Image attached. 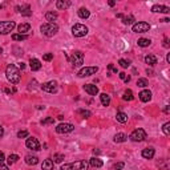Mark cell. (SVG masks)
Listing matches in <instances>:
<instances>
[{
	"instance_id": "obj_1",
	"label": "cell",
	"mask_w": 170,
	"mask_h": 170,
	"mask_svg": "<svg viewBox=\"0 0 170 170\" xmlns=\"http://www.w3.org/2000/svg\"><path fill=\"white\" fill-rule=\"evenodd\" d=\"M5 76L11 84H18L20 81V72L15 65H8L5 68Z\"/></svg>"
},
{
	"instance_id": "obj_2",
	"label": "cell",
	"mask_w": 170,
	"mask_h": 170,
	"mask_svg": "<svg viewBox=\"0 0 170 170\" xmlns=\"http://www.w3.org/2000/svg\"><path fill=\"white\" fill-rule=\"evenodd\" d=\"M40 31H41L43 35H45L47 37H52V36H55L56 33L59 32V27H57V24H55V23H45V24H43L40 27Z\"/></svg>"
},
{
	"instance_id": "obj_3",
	"label": "cell",
	"mask_w": 170,
	"mask_h": 170,
	"mask_svg": "<svg viewBox=\"0 0 170 170\" xmlns=\"http://www.w3.org/2000/svg\"><path fill=\"white\" fill-rule=\"evenodd\" d=\"M89 162L86 161H77L73 164H65L61 166V170H88Z\"/></svg>"
},
{
	"instance_id": "obj_4",
	"label": "cell",
	"mask_w": 170,
	"mask_h": 170,
	"mask_svg": "<svg viewBox=\"0 0 170 170\" xmlns=\"http://www.w3.org/2000/svg\"><path fill=\"white\" fill-rule=\"evenodd\" d=\"M129 138H130L133 142H141V141H144V140L146 138V132L144 130V129L138 128V129H136V130H133L130 133Z\"/></svg>"
},
{
	"instance_id": "obj_5",
	"label": "cell",
	"mask_w": 170,
	"mask_h": 170,
	"mask_svg": "<svg viewBox=\"0 0 170 170\" xmlns=\"http://www.w3.org/2000/svg\"><path fill=\"white\" fill-rule=\"evenodd\" d=\"M88 33V27H85L84 24H75L72 27V35L75 37H82Z\"/></svg>"
},
{
	"instance_id": "obj_6",
	"label": "cell",
	"mask_w": 170,
	"mask_h": 170,
	"mask_svg": "<svg viewBox=\"0 0 170 170\" xmlns=\"http://www.w3.org/2000/svg\"><path fill=\"white\" fill-rule=\"evenodd\" d=\"M16 27L15 21H0V35H8Z\"/></svg>"
},
{
	"instance_id": "obj_7",
	"label": "cell",
	"mask_w": 170,
	"mask_h": 170,
	"mask_svg": "<svg viewBox=\"0 0 170 170\" xmlns=\"http://www.w3.org/2000/svg\"><path fill=\"white\" fill-rule=\"evenodd\" d=\"M71 64H72L73 66H81L82 64H84V55H82V52L75 51V52L72 53Z\"/></svg>"
},
{
	"instance_id": "obj_8",
	"label": "cell",
	"mask_w": 170,
	"mask_h": 170,
	"mask_svg": "<svg viewBox=\"0 0 170 170\" xmlns=\"http://www.w3.org/2000/svg\"><path fill=\"white\" fill-rule=\"evenodd\" d=\"M132 29H133V32H136V33H145L150 29V24H148L146 21H138V23H136V24H133Z\"/></svg>"
},
{
	"instance_id": "obj_9",
	"label": "cell",
	"mask_w": 170,
	"mask_h": 170,
	"mask_svg": "<svg viewBox=\"0 0 170 170\" xmlns=\"http://www.w3.org/2000/svg\"><path fill=\"white\" fill-rule=\"evenodd\" d=\"M98 72V68L97 66H85V68H81L79 71V77H88V76H92V75H96Z\"/></svg>"
},
{
	"instance_id": "obj_10",
	"label": "cell",
	"mask_w": 170,
	"mask_h": 170,
	"mask_svg": "<svg viewBox=\"0 0 170 170\" xmlns=\"http://www.w3.org/2000/svg\"><path fill=\"white\" fill-rule=\"evenodd\" d=\"M75 130V126L72 124H66V122H61L60 125L56 126V132L59 134H66V133H71Z\"/></svg>"
},
{
	"instance_id": "obj_11",
	"label": "cell",
	"mask_w": 170,
	"mask_h": 170,
	"mask_svg": "<svg viewBox=\"0 0 170 170\" xmlns=\"http://www.w3.org/2000/svg\"><path fill=\"white\" fill-rule=\"evenodd\" d=\"M41 89L47 93H56L57 92V82L56 81H48L41 85Z\"/></svg>"
},
{
	"instance_id": "obj_12",
	"label": "cell",
	"mask_w": 170,
	"mask_h": 170,
	"mask_svg": "<svg viewBox=\"0 0 170 170\" xmlns=\"http://www.w3.org/2000/svg\"><path fill=\"white\" fill-rule=\"evenodd\" d=\"M25 145H27V148L31 149V150H40V142L37 141V138H35V137L27 138Z\"/></svg>"
},
{
	"instance_id": "obj_13",
	"label": "cell",
	"mask_w": 170,
	"mask_h": 170,
	"mask_svg": "<svg viewBox=\"0 0 170 170\" xmlns=\"http://www.w3.org/2000/svg\"><path fill=\"white\" fill-rule=\"evenodd\" d=\"M138 97H140V100H141L142 102H149L152 100V92L149 91V89H144V91L140 92Z\"/></svg>"
},
{
	"instance_id": "obj_14",
	"label": "cell",
	"mask_w": 170,
	"mask_h": 170,
	"mask_svg": "<svg viewBox=\"0 0 170 170\" xmlns=\"http://www.w3.org/2000/svg\"><path fill=\"white\" fill-rule=\"evenodd\" d=\"M152 12L154 13H169L170 12V8L166 5H159V4H156L152 7Z\"/></svg>"
},
{
	"instance_id": "obj_15",
	"label": "cell",
	"mask_w": 170,
	"mask_h": 170,
	"mask_svg": "<svg viewBox=\"0 0 170 170\" xmlns=\"http://www.w3.org/2000/svg\"><path fill=\"white\" fill-rule=\"evenodd\" d=\"M84 91L88 93V95H91V96H96L98 93V88L96 85H93V84H85L84 85Z\"/></svg>"
},
{
	"instance_id": "obj_16",
	"label": "cell",
	"mask_w": 170,
	"mask_h": 170,
	"mask_svg": "<svg viewBox=\"0 0 170 170\" xmlns=\"http://www.w3.org/2000/svg\"><path fill=\"white\" fill-rule=\"evenodd\" d=\"M16 11L20 12L23 16H32V11L31 8H29V5H24V7H16Z\"/></svg>"
},
{
	"instance_id": "obj_17",
	"label": "cell",
	"mask_w": 170,
	"mask_h": 170,
	"mask_svg": "<svg viewBox=\"0 0 170 170\" xmlns=\"http://www.w3.org/2000/svg\"><path fill=\"white\" fill-rule=\"evenodd\" d=\"M29 66H31V69L33 72L40 71V69H41V63H40V60H37V59H31L29 60Z\"/></svg>"
},
{
	"instance_id": "obj_18",
	"label": "cell",
	"mask_w": 170,
	"mask_h": 170,
	"mask_svg": "<svg viewBox=\"0 0 170 170\" xmlns=\"http://www.w3.org/2000/svg\"><path fill=\"white\" fill-rule=\"evenodd\" d=\"M142 157L146 158V159H152L153 157H154V154H156V152H154V149L153 148H146L142 150Z\"/></svg>"
},
{
	"instance_id": "obj_19",
	"label": "cell",
	"mask_w": 170,
	"mask_h": 170,
	"mask_svg": "<svg viewBox=\"0 0 170 170\" xmlns=\"http://www.w3.org/2000/svg\"><path fill=\"white\" fill-rule=\"evenodd\" d=\"M56 7H57V9H66L71 7V2H68V0H57Z\"/></svg>"
},
{
	"instance_id": "obj_20",
	"label": "cell",
	"mask_w": 170,
	"mask_h": 170,
	"mask_svg": "<svg viewBox=\"0 0 170 170\" xmlns=\"http://www.w3.org/2000/svg\"><path fill=\"white\" fill-rule=\"evenodd\" d=\"M89 165L92 166V168H101L102 165V161L100 158H97V157H92L91 159H89Z\"/></svg>"
},
{
	"instance_id": "obj_21",
	"label": "cell",
	"mask_w": 170,
	"mask_h": 170,
	"mask_svg": "<svg viewBox=\"0 0 170 170\" xmlns=\"http://www.w3.org/2000/svg\"><path fill=\"white\" fill-rule=\"evenodd\" d=\"M25 164L27 165H37L39 164V158L36 156H25Z\"/></svg>"
},
{
	"instance_id": "obj_22",
	"label": "cell",
	"mask_w": 170,
	"mask_h": 170,
	"mask_svg": "<svg viewBox=\"0 0 170 170\" xmlns=\"http://www.w3.org/2000/svg\"><path fill=\"white\" fill-rule=\"evenodd\" d=\"M100 100H101V104L104 106H109V104H111V96L106 95V93H101L100 95Z\"/></svg>"
},
{
	"instance_id": "obj_23",
	"label": "cell",
	"mask_w": 170,
	"mask_h": 170,
	"mask_svg": "<svg viewBox=\"0 0 170 170\" xmlns=\"http://www.w3.org/2000/svg\"><path fill=\"white\" fill-rule=\"evenodd\" d=\"M116 120H117L118 122H121V124H125L126 121H128V114L124 112H117V114H116Z\"/></svg>"
},
{
	"instance_id": "obj_24",
	"label": "cell",
	"mask_w": 170,
	"mask_h": 170,
	"mask_svg": "<svg viewBox=\"0 0 170 170\" xmlns=\"http://www.w3.org/2000/svg\"><path fill=\"white\" fill-rule=\"evenodd\" d=\"M29 29H31V25L28 23H23V24H20L18 27V31L20 32V35H25V32H28Z\"/></svg>"
},
{
	"instance_id": "obj_25",
	"label": "cell",
	"mask_w": 170,
	"mask_h": 170,
	"mask_svg": "<svg viewBox=\"0 0 170 170\" xmlns=\"http://www.w3.org/2000/svg\"><path fill=\"white\" fill-rule=\"evenodd\" d=\"M145 63H146V64H149L150 66L156 65V64H157V56H154V55H148V56L145 57Z\"/></svg>"
},
{
	"instance_id": "obj_26",
	"label": "cell",
	"mask_w": 170,
	"mask_h": 170,
	"mask_svg": "<svg viewBox=\"0 0 170 170\" xmlns=\"http://www.w3.org/2000/svg\"><path fill=\"white\" fill-rule=\"evenodd\" d=\"M45 19H47V21H48V23H53L56 19H57V13L53 12V11L47 12L45 13Z\"/></svg>"
},
{
	"instance_id": "obj_27",
	"label": "cell",
	"mask_w": 170,
	"mask_h": 170,
	"mask_svg": "<svg viewBox=\"0 0 170 170\" xmlns=\"http://www.w3.org/2000/svg\"><path fill=\"white\" fill-rule=\"evenodd\" d=\"M79 16L81 19H88L89 16H91V12H89L88 8H84V7H82V8L79 9Z\"/></svg>"
},
{
	"instance_id": "obj_28",
	"label": "cell",
	"mask_w": 170,
	"mask_h": 170,
	"mask_svg": "<svg viewBox=\"0 0 170 170\" xmlns=\"http://www.w3.org/2000/svg\"><path fill=\"white\" fill-rule=\"evenodd\" d=\"M41 169L43 170H52L53 169V161L52 159H45L44 162H43V165H41Z\"/></svg>"
},
{
	"instance_id": "obj_29",
	"label": "cell",
	"mask_w": 170,
	"mask_h": 170,
	"mask_svg": "<svg viewBox=\"0 0 170 170\" xmlns=\"http://www.w3.org/2000/svg\"><path fill=\"white\" fill-rule=\"evenodd\" d=\"M122 98L125 100V101H133L134 100V96H133V92L130 89H126L124 92V96H122Z\"/></svg>"
},
{
	"instance_id": "obj_30",
	"label": "cell",
	"mask_w": 170,
	"mask_h": 170,
	"mask_svg": "<svg viewBox=\"0 0 170 170\" xmlns=\"http://www.w3.org/2000/svg\"><path fill=\"white\" fill-rule=\"evenodd\" d=\"M128 137H126V134L124 133H117V134L114 136V142H125Z\"/></svg>"
},
{
	"instance_id": "obj_31",
	"label": "cell",
	"mask_w": 170,
	"mask_h": 170,
	"mask_svg": "<svg viewBox=\"0 0 170 170\" xmlns=\"http://www.w3.org/2000/svg\"><path fill=\"white\" fill-rule=\"evenodd\" d=\"M137 44L140 45V47H142V48H145V47H149L152 44V41L149 39H138V41H137Z\"/></svg>"
},
{
	"instance_id": "obj_32",
	"label": "cell",
	"mask_w": 170,
	"mask_h": 170,
	"mask_svg": "<svg viewBox=\"0 0 170 170\" xmlns=\"http://www.w3.org/2000/svg\"><path fill=\"white\" fill-rule=\"evenodd\" d=\"M19 156L18 154H9L8 156V158H7V161H8V164L9 165H13V164H16V162L19 161Z\"/></svg>"
},
{
	"instance_id": "obj_33",
	"label": "cell",
	"mask_w": 170,
	"mask_h": 170,
	"mask_svg": "<svg viewBox=\"0 0 170 170\" xmlns=\"http://www.w3.org/2000/svg\"><path fill=\"white\" fill-rule=\"evenodd\" d=\"M63 161H64V154L57 153V154L53 156V164H61Z\"/></svg>"
},
{
	"instance_id": "obj_34",
	"label": "cell",
	"mask_w": 170,
	"mask_h": 170,
	"mask_svg": "<svg viewBox=\"0 0 170 170\" xmlns=\"http://www.w3.org/2000/svg\"><path fill=\"white\" fill-rule=\"evenodd\" d=\"M27 39H28V35H20V33L12 35V40H15V41H23V40H27Z\"/></svg>"
},
{
	"instance_id": "obj_35",
	"label": "cell",
	"mask_w": 170,
	"mask_h": 170,
	"mask_svg": "<svg viewBox=\"0 0 170 170\" xmlns=\"http://www.w3.org/2000/svg\"><path fill=\"white\" fill-rule=\"evenodd\" d=\"M77 113H79V114H81L84 118H89L92 116V113L89 112V111H85V109H79Z\"/></svg>"
},
{
	"instance_id": "obj_36",
	"label": "cell",
	"mask_w": 170,
	"mask_h": 170,
	"mask_svg": "<svg viewBox=\"0 0 170 170\" xmlns=\"http://www.w3.org/2000/svg\"><path fill=\"white\" fill-rule=\"evenodd\" d=\"M137 85L140 86V88H146V86L149 85V82H148V80L146 79H138L137 80Z\"/></svg>"
},
{
	"instance_id": "obj_37",
	"label": "cell",
	"mask_w": 170,
	"mask_h": 170,
	"mask_svg": "<svg viewBox=\"0 0 170 170\" xmlns=\"http://www.w3.org/2000/svg\"><path fill=\"white\" fill-rule=\"evenodd\" d=\"M118 76H120V79L122 80V81H125L126 84H128L129 81H130V76L129 75H126L125 72H121V73H118Z\"/></svg>"
},
{
	"instance_id": "obj_38",
	"label": "cell",
	"mask_w": 170,
	"mask_h": 170,
	"mask_svg": "<svg viewBox=\"0 0 170 170\" xmlns=\"http://www.w3.org/2000/svg\"><path fill=\"white\" fill-rule=\"evenodd\" d=\"M122 23H124V24H126V25H128V24H132V23L133 21H134V18H133V16H126V18H125V16H122Z\"/></svg>"
},
{
	"instance_id": "obj_39",
	"label": "cell",
	"mask_w": 170,
	"mask_h": 170,
	"mask_svg": "<svg viewBox=\"0 0 170 170\" xmlns=\"http://www.w3.org/2000/svg\"><path fill=\"white\" fill-rule=\"evenodd\" d=\"M51 124H55V118L53 117H47L41 120V125H51Z\"/></svg>"
},
{
	"instance_id": "obj_40",
	"label": "cell",
	"mask_w": 170,
	"mask_h": 170,
	"mask_svg": "<svg viewBox=\"0 0 170 170\" xmlns=\"http://www.w3.org/2000/svg\"><path fill=\"white\" fill-rule=\"evenodd\" d=\"M162 130H164L165 136H169L170 134V122H166V124H164V126H162Z\"/></svg>"
},
{
	"instance_id": "obj_41",
	"label": "cell",
	"mask_w": 170,
	"mask_h": 170,
	"mask_svg": "<svg viewBox=\"0 0 170 170\" xmlns=\"http://www.w3.org/2000/svg\"><path fill=\"white\" fill-rule=\"evenodd\" d=\"M124 166H125L124 162H118V164L113 165V169H114V170H122V169H124Z\"/></svg>"
},
{
	"instance_id": "obj_42",
	"label": "cell",
	"mask_w": 170,
	"mask_h": 170,
	"mask_svg": "<svg viewBox=\"0 0 170 170\" xmlns=\"http://www.w3.org/2000/svg\"><path fill=\"white\" fill-rule=\"evenodd\" d=\"M118 64L121 65L122 68H128V66H129V63L126 61V60H124V59H120L118 60Z\"/></svg>"
},
{
	"instance_id": "obj_43",
	"label": "cell",
	"mask_w": 170,
	"mask_h": 170,
	"mask_svg": "<svg viewBox=\"0 0 170 170\" xmlns=\"http://www.w3.org/2000/svg\"><path fill=\"white\" fill-rule=\"evenodd\" d=\"M18 137L19 138H25V137H28V132L27 130H20L18 133Z\"/></svg>"
},
{
	"instance_id": "obj_44",
	"label": "cell",
	"mask_w": 170,
	"mask_h": 170,
	"mask_svg": "<svg viewBox=\"0 0 170 170\" xmlns=\"http://www.w3.org/2000/svg\"><path fill=\"white\" fill-rule=\"evenodd\" d=\"M52 59H53V53H45L43 56V60H45V61H51Z\"/></svg>"
},
{
	"instance_id": "obj_45",
	"label": "cell",
	"mask_w": 170,
	"mask_h": 170,
	"mask_svg": "<svg viewBox=\"0 0 170 170\" xmlns=\"http://www.w3.org/2000/svg\"><path fill=\"white\" fill-rule=\"evenodd\" d=\"M4 92L9 95V93H15V92H16V89H15V88H5V89H4Z\"/></svg>"
},
{
	"instance_id": "obj_46",
	"label": "cell",
	"mask_w": 170,
	"mask_h": 170,
	"mask_svg": "<svg viewBox=\"0 0 170 170\" xmlns=\"http://www.w3.org/2000/svg\"><path fill=\"white\" fill-rule=\"evenodd\" d=\"M108 68L111 69V71H113L114 73H117V68H114V65H113V64H109V65H108Z\"/></svg>"
},
{
	"instance_id": "obj_47",
	"label": "cell",
	"mask_w": 170,
	"mask_h": 170,
	"mask_svg": "<svg viewBox=\"0 0 170 170\" xmlns=\"http://www.w3.org/2000/svg\"><path fill=\"white\" fill-rule=\"evenodd\" d=\"M164 47H165V48H169V39L168 37L164 39Z\"/></svg>"
},
{
	"instance_id": "obj_48",
	"label": "cell",
	"mask_w": 170,
	"mask_h": 170,
	"mask_svg": "<svg viewBox=\"0 0 170 170\" xmlns=\"http://www.w3.org/2000/svg\"><path fill=\"white\" fill-rule=\"evenodd\" d=\"M0 170H8V166L4 165L3 162H0Z\"/></svg>"
},
{
	"instance_id": "obj_49",
	"label": "cell",
	"mask_w": 170,
	"mask_h": 170,
	"mask_svg": "<svg viewBox=\"0 0 170 170\" xmlns=\"http://www.w3.org/2000/svg\"><path fill=\"white\" fill-rule=\"evenodd\" d=\"M164 112L166 113V114H169V112H170V106H169V105H165V108H164Z\"/></svg>"
},
{
	"instance_id": "obj_50",
	"label": "cell",
	"mask_w": 170,
	"mask_h": 170,
	"mask_svg": "<svg viewBox=\"0 0 170 170\" xmlns=\"http://www.w3.org/2000/svg\"><path fill=\"white\" fill-rule=\"evenodd\" d=\"M3 136H4V128H3V126L0 125V138H2Z\"/></svg>"
},
{
	"instance_id": "obj_51",
	"label": "cell",
	"mask_w": 170,
	"mask_h": 170,
	"mask_svg": "<svg viewBox=\"0 0 170 170\" xmlns=\"http://www.w3.org/2000/svg\"><path fill=\"white\" fill-rule=\"evenodd\" d=\"M5 159V157H4V153L3 152H0V162H3Z\"/></svg>"
},
{
	"instance_id": "obj_52",
	"label": "cell",
	"mask_w": 170,
	"mask_h": 170,
	"mask_svg": "<svg viewBox=\"0 0 170 170\" xmlns=\"http://www.w3.org/2000/svg\"><path fill=\"white\" fill-rule=\"evenodd\" d=\"M19 68H20V69H24V68H25V64H24V63H20V64H19Z\"/></svg>"
},
{
	"instance_id": "obj_53",
	"label": "cell",
	"mask_w": 170,
	"mask_h": 170,
	"mask_svg": "<svg viewBox=\"0 0 170 170\" xmlns=\"http://www.w3.org/2000/svg\"><path fill=\"white\" fill-rule=\"evenodd\" d=\"M166 61L170 63V53H168V56H166Z\"/></svg>"
},
{
	"instance_id": "obj_54",
	"label": "cell",
	"mask_w": 170,
	"mask_h": 170,
	"mask_svg": "<svg viewBox=\"0 0 170 170\" xmlns=\"http://www.w3.org/2000/svg\"><path fill=\"white\" fill-rule=\"evenodd\" d=\"M114 4H116L114 2H109V5H111V7H113V5H114Z\"/></svg>"
},
{
	"instance_id": "obj_55",
	"label": "cell",
	"mask_w": 170,
	"mask_h": 170,
	"mask_svg": "<svg viewBox=\"0 0 170 170\" xmlns=\"http://www.w3.org/2000/svg\"><path fill=\"white\" fill-rule=\"evenodd\" d=\"M161 21H164V23H169L170 20H169V19H164V20H161Z\"/></svg>"
},
{
	"instance_id": "obj_56",
	"label": "cell",
	"mask_w": 170,
	"mask_h": 170,
	"mask_svg": "<svg viewBox=\"0 0 170 170\" xmlns=\"http://www.w3.org/2000/svg\"><path fill=\"white\" fill-rule=\"evenodd\" d=\"M3 52V49H2V47H0V53H2Z\"/></svg>"
}]
</instances>
